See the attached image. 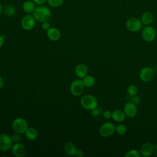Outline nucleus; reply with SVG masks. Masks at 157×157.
<instances>
[{"label":"nucleus","instance_id":"5","mask_svg":"<svg viewBox=\"0 0 157 157\" xmlns=\"http://www.w3.org/2000/svg\"><path fill=\"white\" fill-rule=\"evenodd\" d=\"M115 127L112 122H105L99 128V134L103 137H110L115 132Z\"/></svg>","mask_w":157,"mask_h":157},{"label":"nucleus","instance_id":"7","mask_svg":"<svg viewBox=\"0 0 157 157\" xmlns=\"http://www.w3.org/2000/svg\"><path fill=\"white\" fill-rule=\"evenodd\" d=\"M84 85L82 80L76 79L74 80L70 85V91L71 94L75 96H80L84 90Z\"/></svg>","mask_w":157,"mask_h":157},{"label":"nucleus","instance_id":"1","mask_svg":"<svg viewBox=\"0 0 157 157\" xmlns=\"http://www.w3.org/2000/svg\"><path fill=\"white\" fill-rule=\"evenodd\" d=\"M32 14L36 21L43 23L45 21H48L52 16V12L47 6H39L36 8Z\"/></svg>","mask_w":157,"mask_h":157},{"label":"nucleus","instance_id":"16","mask_svg":"<svg viewBox=\"0 0 157 157\" xmlns=\"http://www.w3.org/2000/svg\"><path fill=\"white\" fill-rule=\"evenodd\" d=\"M23 10L29 14L33 13L36 8V4L33 0L25 1L22 5Z\"/></svg>","mask_w":157,"mask_h":157},{"label":"nucleus","instance_id":"33","mask_svg":"<svg viewBox=\"0 0 157 157\" xmlns=\"http://www.w3.org/2000/svg\"><path fill=\"white\" fill-rule=\"evenodd\" d=\"M75 155L77 157H82L84 155V153H83V151L82 150L77 149V151H76V153H75Z\"/></svg>","mask_w":157,"mask_h":157},{"label":"nucleus","instance_id":"32","mask_svg":"<svg viewBox=\"0 0 157 157\" xmlns=\"http://www.w3.org/2000/svg\"><path fill=\"white\" fill-rule=\"evenodd\" d=\"M33 1L35 2L36 5H38V6H43L47 2V0H33Z\"/></svg>","mask_w":157,"mask_h":157},{"label":"nucleus","instance_id":"31","mask_svg":"<svg viewBox=\"0 0 157 157\" xmlns=\"http://www.w3.org/2000/svg\"><path fill=\"white\" fill-rule=\"evenodd\" d=\"M50 28V25L48 23V21H45V22L42 23V28L44 30L47 31Z\"/></svg>","mask_w":157,"mask_h":157},{"label":"nucleus","instance_id":"10","mask_svg":"<svg viewBox=\"0 0 157 157\" xmlns=\"http://www.w3.org/2000/svg\"><path fill=\"white\" fill-rule=\"evenodd\" d=\"M154 77V71L150 67H144L139 72V77L140 80L145 82H150Z\"/></svg>","mask_w":157,"mask_h":157},{"label":"nucleus","instance_id":"37","mask_svg":"<svg viewBox=\"0 0 157 157\" xmlns=\"http://www.w3.org/2000/svg\"><path fill=\"white\" fill-rule=\"evenodd\" d=\"M2 10H3V7H2V4L0 2V13L2 12Z\"/></svg>","mask_w":157,"mask_h":157},{"label":"nucleus","instance_id":"29","mask_svg":"<svg viewBox=\"0 0 157 157\" xmlns=\"http://www.w3.org/2000/svg\"><path fill=\"white\" fill-rule=\"evenodd\" d=\"M101 113V110L98 108V107L93 110H91V115L93 117H98Z\"/></svg>","mask_w":157,"mask_h":157},{"label":"nucleus","instance_id":"12","mask_svg":"<svg viewBox=\"0 0 157 157\" xmlns=\"http://www.w3.org/2000/svg\"><path fill=\"white\" fill-rule=\"evenodd\" d=\"M12 153L16 157H23L26 154V148L25 145L20 142L14 143L11 148Z\"/></svg>","mask_w":157,"mask_h":157},{"label":"nucleus","instance_id":"17","mask_svg":"<svg viewBox=\"0 0 157 157\" xmlns=\"http://www.w3.org/2000/svg\"><path fill=\"white\" fill-rule=\"evenodd\" d=\"M126 117V115L125 113L121 110H115L112 112V118L113 121L118 123H121L124 121Z\"/></svg>","mask_w":157,"mask_h":157},{"label":"nucleus","instance_id":"20","mask_svg":"<svg viewBox=\"0 0 157 157\" xmlns=\"http://www.w3.org/2000/svg\"><path fill=\"white\" fill-rule=\"evenodd\" d=\"M25 134L27 139L29 140H34L37 138L38 136V132L36 129H35L34 128L31 127V128H27V129L25 132Z\"/></svg>","mask_w":157,"mask_h":157},{"label":"nucleus","instance_id":"2","mask_svg":"<svg viewBox=\"0 0 157 157\" xmlns=\"http://www.w3.org/2000/svg\"><path fill=\"white\" fill-rule=\"evenodd\" d=\"M80 104L85 109L91 110L98 107V100L93 95L86 94L81 98Z\"/></svg>","mask_w":157,"mask_h":157},{"label":"nucleus","instance_id":"11","mask_svg":"<svg viewBox=\"0 0 157 157\" xmlns=\"http://www.w3.org/2000/svg\"><path fill=\"white\" fill-rule=\"evenodd\" d=\"M137 105L133 103L132 101L126 102L124 104L123 111L125 113L126 117L129 118L134 117L137 113Z\"/></svg>","mask_w":157,"mask_h":157},{"label":"nucleus","instance_id":"8","mask_svg":"<svg viewBox=\"0 0 157 157\" xmlns=\"http://www.w3.org/2000/svg\"><path fill=\"white\" fill-rule=\"evenodd\" d=\"M36 20L33 14H27L25 15L21 20V26L26 31L31 30L35 26Z\"/></svg>","mask_w":157,"mask_h":157},{"label":"nucleus","instance_id":"30","mask_svg":"<svg viewBox=\"0 0 157 157\" xmlns=\"http://www.w3.org/2000/svg\"><path fill=\"white\" fill-rule=\"evenodd\" d=\"M103 117L105 119L109 120L110 118H112V112H110V110H105L104 112L103 113Z\"/></svg>","mask_w":157,"mask_h":157},{"label":"nucleus","instance_id":"3","mask_svg":"<svg viewBox=\"0 0 157 157\" xmlns=\"http://www.w3.org/2000/svg\"><path fill=\"white\" fill-rule=\"evenodd\" d=\"M12 127L15 132L18 134H23L28 128L26 120L21 117L16 118L12 122Z\"/></svg>","mask_w":157,"mask_h":157},{"label":"nucleus","instance_id":"25","mask_svg":"<svg viewBox=\"0 0 157 157\" xmlns=\"http://www.w3.org/2000/svg\"><path fill=\"white\" fill-rule=\"evenodd\" d=\"M126 157H140L142 156L140 151L136 149H132L127 151L125 154Z\"/></svg>","mask_w":157,"mask_h":157},{"label":"nucleus","instance_id":"19","mask_svg":"<svg viewBox=\"0 0 157 157\" xmlns=\"http://www.w3.org/2000/svg\"><path fill=\"white\" fill-rule=\"evenodd\" d=\"M77 150L76 146L72 142H67L64 146V152L69 156L75 155Z\"/></svg>","mask_w":157,"mask_h":157},{"label":"nucleus","instance_id":"28","mask_svg":"<svg viewBox=\"0 0 157 157\" xmlns=\"http://www.w3.org/2000/svg\"><path fill=\"white\" fill-rule=\"evenodd\" d=\"M131 101L134 103L136 105H138L141 102V98L139 96H137V94L132 96V99Z\"/></svg>","mask_w":157,"mask_h":157},{"label":"nucleus","instance_id":"14","mask_svg":"<svg viewBox=\"0 0 157 157\" xmlns=\"http://www.w3.org/2000/svg\"><path fill=\"white\" fill-rule=\"evenodd\" d=\"M47 36L50 40L56 41L60 39L61 33L58 29L54 27H50L47 31Z\"/></svg>","mask_w":157,"mask_h":157},{"label":"nucleus","instance_id":"36","mask_svg":"<svg viewBox=\"0 0 157 157\" xmlns=\"http://www.w3.org/2000/svg\"><path fill=\"white\" fill-rule=\"evenodd\" d=\"M154 154L156 156H157V144L154 146Z\"/></svg>","mask_w":157,"mask_h":157},{"label":"nucleus","instance_id":"15","mask_svg":"<svg viewBox=\"0 0 157 157\" xmlns=\"http://www.w3.org/2000/svg\"><path fill=\"white\" fill-rule=\"evenodd\" d=\"M88 72V67L84 64H78L75 68V75L80 78H83L85 77Z\"/></svg>","mask_w":157,"mask_h":157},{"label":"nucleus","instance_id":"21","mask_svg":"<svg viewBox=\"0 0 157 157\" xmlns=\"http://www.w3.org/2000/svg\"><path fill=\"white\" fill-rule=\"evenodd\" d=\"M84 86L86 88H91L95 84V78L92 75H86L82 78Z\"/></svg>","mask_w":157,"mask_h":157},{"label":"nucleus","instance_id":"13","mask_svg":"<svg viewBox=\"0 0 157 157\" xmlns=\"http://www.w3.org/2000/svg\"><path fill=\"white\" fill-rule=\"evenodd\" d=\"M140 153L142 156L149 157L154 153V145L150 142H145L140 147Z\"/></svg>","mask_w":157,"mask_h":157},{"label":"nucleus","instance_id":"4","mask_svg":"<svg viewBox=\"0 0 157 157\" xmlns=\"http://www.w3.org/2000/svg\"><path fill=\"white\" fill-rule=\"evenodd\" d=\"M142 23L140 18L136 17H132L129 18L126 22V27L131 32L136 33L139 31L142 28Z\"/></svg>","mask_w":157,"mask_h":157},{"label":"nucleus","instance_id":"26","mask_svg":"<svg viewBox=\"0 0 157 157\" xmlns=\"http://www.w3.org/2000/svg\"><path fill=\"white\" fill-rule=\"evenodd\" d=\"M48 5L52 7H58L64 2V0H47Z\"/></svg>","mask_w":157,"mask_h":157},{"label":"nucleus","instance_id":"24","mask_svg":"<svg viewBox=\"0 0 157 157\" xmlns=\"http://www.w3.org/2000/svg\"><path fill=\"white\" fill-rule=\"evenodd\" d=\"M138 92V88L135 85H130L127 88V93L131 96H133L137 94Z\"/></svg>","mask_w":157,"mask_h":157},{"label":"nucleus","instance_id":"9","mask_svg":"<svg viewBox=\"0 0 157 157\" xmlns=\"http://www.w3.org/2000/svg\"><path fill=\"white\" fill-rule=\"evenodd\" d=\"M13 141L9 135L2 134L0 135V151H7L11 149L13 145Z\"/></svg>","mask_w":157,"mask_h":157},{"label":"nucleus","instance_id":"6","mask_svg":"<svg viewBox=\"0 0 157 157\" xmlns=\"http://www.w3.org/2000/svg\"><path fill=\"white\" fill-rule=\"evenodd\" d=\"M156 36V29L150 25L145 26L142 31V37L143 39L148 42H152Z\"/></svg>","mask_w":157,"mask_h":157},{"label":"nucleus","instance_id":"23","mask_svg":"<svg viewBox=\"0 0 157 157\" xmlns=\"http://www.w3.org/2000/svg\"><path fill=\"white\" fill-rule=\"evenodd\" d=\"M115 132L119 135H123L127 132V128L124 124H119L115 127Z\"/></svg>","mask_w":157,"mask_h":157},{"label":"nucleus","instance_id":"34","mask_svg":"<svg viewBox=\"0 0 157 157\" xmlns=\"http://www.w3.org/2000/svg\"><path fill=\"white\" fill-rule=\"evenodd\" d=\"M4 41V36L0 35V48L2 46Z\"/></svg>","mask_w":157,"mask_h":157},{"label":"nucleus","instance_id":"18","mask_svg":"<svg viewBox=\"0 0 157 157\" xmlns=\"http://www.w3.org/2000/svg\"><path fill=\"white\" fill-rule=\"evenodd\" d=\"M140 20L143 25L145 26L150 25L154 20V16L151 12L147 11L142 13L140 17Z\"/></svg>","mask_w":157,"mask_h":157},{"label":"nucleus","instance_id":"22","mask_svg":"<svg viewBox=\"0 0 157 157\" xmlns=\"http://www.w3.org/2000/svg\"><path fill=\"white\" fill-rule=\"evenodd\" d=\"M2 11L6 16L12 17L16 13V9L14 6L12 4H8L3 7Z\"/></svg>","mask_w":157,"mask_h":157},{"label":"nucleus","instance_id":"27","mask_svg":"<svg viewBox=\"0 0 157 157\" xmlns=\"http://www.w3.org/2000/svg\"><path fill=\"white\" fill-rule=\"evenodd\" d=\"M20 134L17 133L15 132V134H12L11 136V139L13 141V143H17V142H20V139H21V137H20Z\"/></svg>","mask_w":157,"mask_h":157},{"label":"nucleus","instance_id":"35","mask_svg":"<svg viewBox=\"0 0 157 157\" xmlns=\"http://www.w3.org/2000/svg\"><path fill=\"white\" fill-rule=\"evenodd\" d=\"M4 85V80L2 78V77L0 75V88H1Z\"/></svg>","mask_w":157,"mask_h":157}]
</instances>
